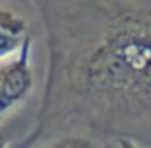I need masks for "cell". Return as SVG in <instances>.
I'll list each match as a JSON object with an SVG mask.
<instances>
[{
	"mask_svg": "<svg viewBox=\"0 0 151 148\" xmlns=\"http://www.w3.org/2000/svg\"><path fill=\"white\" fill-rule=\"evenodd\" d=\"M49 74L23 148L72 129L151 146V2H37Z\"/></svg>",
	"mask_w": 151,
	"mask_h": 148,
	"instance_id": "1",
	"label": "cell"
},
{
	"mask_svg": "<svg viewBox=\"0 0 151 148\" xmlns=\"http://www.w3.org/2000/svg\"><path fill=\"white\" fill-rule=\"evenodd\" d=\"M31 35L23 41L16 58L0 66V117L10 113L23 101L33 90V68H31Z\"/></svg>",
	"mask_w": 151,
	"mask_h": 148,
	"instance_id": "2",
	"label": "cell"
},
{
	"mask_svg": "<svg viewBox=\"0 0 151 148\" xmlns=\"http://www.w3.org/2000/svg\"><path fill=\"white\" fill-rule=\"evenodd\" d=\"M27 37L25 20L18 12L0 8V61L18 53Z\"/></svg>",
	"mask_w": 151,
	"mask_h": 148,
	"instance_id": "3",
	"label": "cell"
},
{
	"mask_svg": "<svg viewBox=\"0 0 151 148\" xmlns=\"http://www.w3.org/2000/svg\"><path fill=\"white\" fill-rule=\"evenodd\" d=\"M47 148H97L93 142L89 139H85V136H60L58 140H54L50 146Z\"/></svg>",
	"mask_w": 151,
	"mask_h": 148,
	"instance_id": "4",
	"label": "cell"
},
{
	"mask_svg": "<svg viewBox=\"0 0 151 148\" xmlns=\"http://www.w3.org/2000/svg\"><path fill=\"white\" fill-rule=\"evenodd\" d=\"M118 148H142V146L132 142V140H128V139H118Z\"/></svg>",
	"mask_w": 151,
	"mask_h": 148,
	"instance_id": "5",
	"label": "cell"
},
{
	"mask_svg": "<svg viewBox=\"0 0 151 148\" xmlns=\"http://www.w3.org/2000/svg\"><path fill=\"white\" fill-rule=\"evenodd\" d=\"M0 148H8V136L2 129H0Z\"/></svg>",
	"mask_w": 151,
	"mask_h": 148,
	"instance_id": "6",
	"label": "cell"
}]
</instances>
